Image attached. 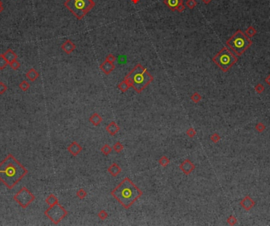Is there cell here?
Returning a JSON list of instances; mask_svg holds the SVG:
<instances>
[{
    "instance_id": "cell-1",
    "label": "cell",
    "mask_w": 270,
    "mask_h": 226,
    "mask_svg": "<svg viewBox=\"0 0 270 226\" xmlns=\"http://www.w3.org/2000/svg\"><path fill=\"white\" fill-rule=\"evenodd\" d=\"M27 173L28 169L11 154L0 163V180L8 189L14 188Z\"/></svg>"
},
{
    "instance_id": "cell-2",
    "label": "cell",
    "mask_w": 270,
    "mask_h": 226,
    "mask_svg": "<svg viewBox=\"0 0 270 226\" xmlns=\"http://www.w3.org/2000/svg\"><path fill=\"white\" fill-rule=\"evenodd\" d=\"M142 195V190L135 185L129 177H125L119 184L111 191V195L126 210L130 208Z\"/></svg>"
},
{
    "instance_id": "cell-3",
    "label": "cell",
    "mask_w": 270,
    "mask_h": 226,
    "mask_svg": "<svg viewBox=\"0 0 270 226\" xmlns=\"http://www.w3.org/2000/svg\"><path fill=\"white\" fill-rule=\"evenodd\" d=\"M124 79L137 93H142L153 81V76L140 63L137 64Z\"/></svg>"
},
{
    "instance_id": "cell-4",
    "label": "cell",
    "mask_w": 270,
    "mask_h": 226,
    "mask_svg": "<svg viewBox=\"0 0 270 226\" xmlns=\"http://www.w3.org/2000/svg\"><path fill=\"white\" fill-rule=\"evenodd\" d=\"M95 5L93 0H66L64 3L66 8L68 9L78 20L83 19Z\"/></svg>"
},
{
    "instance_id": "cell-5",
    "label": "cell",
    "mask_w": 270,
    "mask_h": 226,
    "mask_svg": "<svg viewBox=\"0 0 270 226\" xmlns=\"http://www.w3.org/2000/svg\"><path fill=\"white\" fill-rule=\"evenodd\" d=\"M252 44V41L243 34L241 30H239L235 35L227 41V45L234 51L238 55H243Z\"/></svg>"
},
{
    "instance_id": "cell-6",
    "label": "cell",
    "mask_w": 270,
    "mask_h": 226,
    "mask_svg": "<svg viewBox=\"0 0 270 226\" xmlns=\"http://www.w3.org/2000/svg\"><path fill=\"white\" fill-rule=\"evenodd\" d=\"M238 58L228 48L224 47L213 58V62L216 65H218L224 72L228 71L235 63L237 62Z\"/></svg>"
},
{
    "instance_id": "cell-7",
    "label": "cell",
    "mask_w": 270,
    "mask_h": 226,
    "mask_svg": "<svg viewBox=\"0 0 270 226\" xmlns=\"http://www.w3.org/2000/svg\"><path fill=\"white\" fill-rule=\"evenodd\" d=\"M44 214L47 218H49L53 224L58 225L67 216L68 211L62 205L57 203L49 207L48 209L44 211Z\"/></svg>"
},
{
    "instance_id": "cell-8",
    "label": "cell",
    "mask_w": 270,
    "mask_h": 226,
    "mask_svg": "<svg viewBox=\"0 0 270 226\" xmlns=\"http://www.w3.org/2000/svg\"><path fill=\"white\" fill-rule=\"evenodd\" d=\"M14 199L22 208L26 209L35 200V195L30 192L26 187H23L16 195H14Z\"/></svg>"
},
{
    "instance_id": "cell-9",
    "label": "cell",
    "mask_w": 270,
    "mask_h": 226,
    "mask_svg": "<svg viewBox=\"0 0 270 226\" xmlns=\"http://www.w3.org/2000/svg\"><path fill=\"white\" fill-rule=\"evenodd\" d=\"M195 168H196V167H195V165H194L189 158L185 159V160L183 162H182L181 164L179 165L180 170L183 172L184 174L186 175V176L190 174L195 169Z\"/></svg>"
},
{
    "instance_id": "cell-10",
    "label": "cell",
    "mask_w": 270,
    "mask_h": 226,
    "mask_svg": "<svg viewBox=\"0 0 270 226\" xmlns=\"http://www.w3.org/2000/svg\"><path fill=\"white\" fill-rule=\"evenodd\" d=\"M82 150H83L82 147L77 141L72 142L69 145L68 147H67L68 152L71 155L74 156V157H76V156L78 155L80 153L82 152Z\"/></svg>"
},
{
    "instance_id": "cell-11",
    "label": "cell",
    "mask_w": 270,
    "mask_h": 226,
    "mask_svg": "<svg viewBox=\"0 0 270 226\" xmlns=\"http://www.w3.org/2000/svg\"><path fill=\"white\" fill-rule=\"evenodd\" d=\"M239 205L243 207L244 210H250L255 206V202H254V199H251L249 195H246L241 200V202H239Z\"/></svg>"
},
{
    "instance_id": "cell-12",
    "label": "cell",
    "mask_w": 270,
    "mask_h": 226,
    "mask_svg": "<svg viewBox=\"0 0 270 226\" xmlns=\"http://www.w3.org/2000/svg\"><path fill=\"white\" fill-rule=\"evenodd\" d=\"M100 70L106 75H109L110 73H112V72L114 71L115 69V65L114 63L108 62L107 61H104V62L101 63L100 65Z\"/></svg>"
},
{
    "instance_id": "cell-13",
    "label": "cell",
    "mask_w": 270,
    "mask_h": 226,
    "mask_svg": "<svg viewBox=\"0 0 270 226\" xmlns=\"http://www.w3.org/2000/svg\"><path fill=\"white\" fill-rule=\"evenodd\" d=\"M61 49L63 50L66 54L70 55V54H71L72 52L74 51V50L76 49V45H75L74 42H72L70 40H66L62 44Z\"/></svg>"
},
{
    "instance_id": "cell-14",
    "label": "cell",
    "mask_w": 270,
    "mask_h": 226,
    "mask_svg": "<svg viewBox=\"0 0 270 226\" xmlns=\"http://www.w3.org/2000/svg\"><path fill=\"white\" fill-rule=\"evenodd\" d=\"M120 130V127L119 126L117 123L114 121H112L111 122L106 126V131L107 133L109 134L110 136H115L116 134L119 132Z\"/></svg>"
},
{
    "instance_id": "cell-15",
    "label": "cell",
    "mask_w": 270,
    "mask_h": 226,
    "mask_svg": "<svg viewBox=\"0 0 270 226\" xmlns=\"http://www.w3.org/2000/svg\"><path fill=\"white\" fill-rule=\"evenodd\" d=\"M107 172L111 176L115 177L120 174V173L122 172V168L120 167L119 164L114 162L112 165H110L109 167L107 168Z\"/></svg>"
},
{
    "instance_id": "cell-16",
    "label": "cell",
    "mask_w": 270,
    "mask_h": 226,
    "mask_svg": "<svg viewBox=\"0 0 270 226\" xmlns=\"http://www.w3.org/2000/svg\"><path fill=\"white\" fill-rule=\"evenodd\" d=\"M164 3L172 11H176L178 6L183 3V0H164Z\"/></svg>"
},
{
    "instance_id": "cell-17",
    "label": "cell",
    "mask_w": 270,
    "mask_h": 226,
    "mask_svg": "<svg viewBox=\"0 0 270 226\" xmlns=\"http://www.w3.org/2000/svg\"><path fill=\"white\" fill-rule=\"evenodd\" d=\"M89 121L91 124H93L94 126H99L103 121V118L100 115L97 113H93L89 118Z\"/></svg>"
},
{
    "instance_id": "cell-18",
    "label": "cell",
    "mask_w": 270,
    "mask_h": 226,
    "mask_svg": "<svg viewBox=\"0 0 270 226\" xmlns=\"http://www.w3.org/2000/svg\"><path fill=\"white\" fill-rule=\"evenodd\" d=\"M39 76H40V74H39L38 72L33 68L30 69L25 74V76L27 77L28 80H29L30 81H35L38 78Z\"/></svg>"
},
{
    "instance_id": "cell-19",
    "label": "cell",
    "mask_w": 270,
    "mask_h": 226,
    "mask_svg": "<svg viewBox=\"0 0 270 226\" xmlns=\"http://www.w3.org/2000/svg\"><path fill=\"white\" fill-rule=\"evenodd\" d=\"M4 57L6 58V59L8 61V62H11L14 60H16L17 58V55L14 53V51H12L11 49H8L3 54Z\"/></svg>"
},
{
    "instance_id": "cell-20",
    "label": "cell",
    "mask_w": 270,
    "mask_h": 226,
    "mask_svg": "<svg viewBox=\"0 0 270 226\" xmlns=\"http://www.w3.org/2000/svg\"><path fill=\"white\" fill-rule=\"evenodd\" d=\"M130 87V85L129 84L128 82L126 81L125 79L123 80V81H121L118 85V88H119V90L121 92H126L127 91L129 90V88Z\"/></svg>"
},
{
    "instance_id": "cell-21",
    "label": "cell",
    "mask_w": 270,
    "mask_h": 226,
    "mask_svg": "<svg viewBox=\"0 0 270 226\" xmlns=\"http://www.w3.org/2000/svg\"><path fill=\"white\" fill-rule=\"evenodd\" d=\"M45 202H46L47 204L48 205L49 207H51V206H53V205L59 203V199H58V198L55 195L51 194V195H49L47 197L46 199H45Z\"/></svg>"
},
{
    "instance_id": "cell-22",
    "label": "cell",
    "mask_w": 270,
    "mask_h": 226,
    "mask_svg": "<svg viewBox=\"0 0 270 226\" xmlns=\"http://www.w3.org/2000/svg\"><path fill=\"white\" fill-rule=\"evenodd\" d=\"M158 162L159 164H160V166H161L162 167H167V166L169 165L171 161H170L169 158H167V157L165 155H163L160 158Z\"/></svg>"
},
{
    "instance_id": "cell-23",
    "label": "cell",
    "mask_w": 270,
    "mask_h": 226,
    "mask_svg": "<svg viewBox=\"0 0 270 226\" xmlns=\"http://www.w3.org/2000/svg\"><path fill=\"white\" fill-rule=\"evenodd\" d=\"M100 151H101V153H102V154L104 155L107 156V155H109L110 154L112 153V148L111 147H110L109 145L107 144H104V146H103V147H101Z\"/></svg>"
},
{
    "instance_id": "cell-24",
    "label": "cell",
    "mask_w": 270,
    "mask_h": 226,
    "mask_svg": "<svg viewBox=\"0 0 270 226\" xmlns=\"http://www.w3.org/2000/svg\"><path fill=\"white\" fill-rule=\"evenodd\" d=\"M123 149H124V146L121 142H116L112 147V150L115 153H120L121 151H123Z\"/></svg>"
},
{
    "instance_id": "cell-25",
    "label": "cell",
    "mask_w": 270,
    "mask_h": 226,
    "mask_svg": "<svg viewBox=\"0 0 270 226\" xmlns=\"http://www.w3.org/2000/svg\"><path fill=\"white\" fill-rule=\"evenodd\" d=\"M8 65V61L6 59V58L4 57L3 54H1V55H0V69L3 70V69H4Z\"/></svg>"
},
{
    "instance_id": "cell-26",
    "label": "cell",
    "mask_w": 270,
    "mask_h": 226,
    "mask_svg": "<svg viewBox=\"0 0 270 226\" xmlns=\"http://www.w3.org/2000/svg\"><path fill=\"white\" fill-rule=\"evenodd\" d=\"M190 99L193 103H198L199 102L202 101V97L198 92H194L193 93L192 96H190Z\"/></svg>"
},
{
    "instance_id": "cell-27",
    "label": "cell",
    "mask_w": 270,
    "mask_h": 226,
    "mask_svg": "<svg viewBox=\"0 0 270 226\" xmlns=\"http://www.w3.org/2000/svg\"><path fill=\"white\" fill-rule=\"evenodd\" d=\"M18 86H19V88L22 92H26V91L29 90V88L30 87L29 83L27 80H22Z\"/></svg>"
},
{
    "instance_id": "cell-28",
    "label": "cell",
    "mask_w": 270,
    "mask_h": 226,
    "mask_svg": "<svg viewBox=\"0 0 270 226\" xmlns=\"http://www.w3.org/2000/svg\"><path fill=\"white\" fill-rule=\"evenodd\" d=\"M77 197L80 199H84L86 198V196H87V191H85V189H83V188H80L78 191H77L76 193Z\"/></svg>"
},
{
    "instance_id": "cell-29",
    "label": "cell",
    "mask_w": 270,
    "mask_h": 226,
    "mask_svg": "<svg viewBox=\"0 0 270 226\" xmlns=\"http://www.w3.org/2000/svg\"><path fill=\"white\" fill-rule=\"evenodd\" d=\"M97 216H98V218H100V220L104 221V220H106L107 218H108V213L105 210H100L99 211Z\"/></svg>"
},
{
    "instance_id": "cell-30",
    "label": "cell",
    "mask_w": 270,
    "mask_h": 226,
    "mask_svg": "<svg viewBox=\"0 0 270 226\" xmlns=\"http://www.w3.org/2000/svg\"><path fill=\"white\" fill-rule=\"evenodd\" d=\"M186 136H188V137H190V138H194V136H196L197 132L193 127H190V128L186 130Z\"/></svg>"
},
{
    "instance_id": "cell-31",
    "label": "cell",
    "mask_w": 270,
    "mask_h": 226,
    "mask_svg": "<svg viewBox=\"0 0 270 226\" xmlns=\"http://www.w3.org/2000/svg\"><path fill=\"white\" fill-rule=\"evenodd\" d=\"M9 65L10 66V68L12 69H14V70H17V69H18L20 68V66H21V64L17 60H14L13 62H11L9 63Z\"/></svg>"
},
{
    "instance_id": "cell-32",
    "label": "cell",
    "mask_w": 270,
    "mask_h": 226,
    "mask_svg": "<svg viewBox=\"0 0 270 226\" xmlns=\"http://www.w3.org/2000/svg\"><path fill=\"white\" fill-rule=\"evenodd\" d=\"M197 4V3L195 0H187L186 2V6H188L190 10H193L196 6Z\"/></svg>"
},
{
    "instance_id": "cell-33",
    "label": "cell",
    "mask_w": 270,
    "mask_h": 226,
    "mask_svg": "<svg viewBox=\"0 0 270 226\" xmlns=\"http://www.w3.org/2000/svg\"><path fill=\"white\" fill-rule=\"evenodd\" d=\"M227 223L230 225H235L237 224V219H236L235 216L233 215H231L230 217H228L227 219Z\"/></svg>"
},
{
    "instance_id": "cell-34",
    "label": "cell",
    "mask_w": 270,
    "mask_h": 226,
    "mask_svg": "<svg viewBox=\"0 0 270 226\" xmlns=\"http://www.w3.org/2000/svg\"><path fill=\"white\" fill-rule=\"evenodd\" d=\"M210 139H211V140H212L213 143L216 144V143H218V142L220 140V136L217 132H214L213 134H212V136H210Z\"/></svg>"
},
{
    "instance_id": "cell-35",
    "label": "cell",
    "mask_w": 270,
    "mask_h": 226,
    "mask_svg": "<svg viewBox=\"0 0 270 226\" xmlns=\"http://www.w3.org/2000/svg\"><path fill=\"white\" fill-rule=\"evenodd\" d=\"M255 128H256V130L258 132H264V131H265V125L263 124V123L259 122V123H257V124Z\"/></svg>"
},
{
    "instance_id": "cell-36",
    "label": "cell",
    "mask_w": 270,
    "mask_h": 226,
    "mask_svg": "<svg viewBox=\"0 0 270 226\" xmlns=\"http://www.w3.org/2000/svg\"><path fill=\"white\" fill-rule=\"evenodd\" d=\"M254 89H255L257 93L262 94V93L264 92V90H265V87H264V86H263L262 84H258V85H257L256 86H255Z\"/></svg>"
},
{
    "instance_id": "cell-37",
    "label": "cell",
    "mask_w": 270,
    "mask_h": 226,
    "mask_svg": "<svg viewBox=\"0 0 270 226\" xmlns=\"http://www.w3.org/2000/svg\"><path fill=\"white\" fill-rule=\"evenodd\" d=\"M105 60L107 61L108 62L115 63V60H116V58H115V56L114 55H112V54H109V55H107L106 56Z\"/></svg>"
},
{
    "instance_id": "cell-38",
    "label": "cell",
    "mask_w": 270,
    "mask_h": 226,
    "mask_svg": "<svg viewBox=\"0 0 270 226\" xmlns=\"http://www.w3.org/2000/svg\"><path fill=\"white\" fill-rule=\"evenodd\" d=\"M246 34L250 36V37H252V36H254L255 34H256V30L254 29L253 27H249L248 29L246 30Z\"/></svg>"
},
{
    "instance_id": "cell-39",
    "label": "cell",
    "mask_w": 270,
    "mask_h": 226,
    "mask_svg": "<svg viewBox=\"0 0 270 226\" xmlns=\"http://www.w3.org/2000/svg\"><path fill=\"white\" fill-rule=\"evenodd\" d=\"M6 90H7V86L3 82H0V95H3L6 92Z\"/></svg>"
},
{
    "instance_id": "cell-40",
    "label": "cell",
    "mask_w": 270,
    "mask_h": 226,
    "mask_svg": "<svg viewBox=\"0 0 270 226\" xmlns=\"http://www.w3.org/2000/svg\"><path fill=\"white\" fill-rule=\"evenodd\" d=\"M265 82H266V84H267L268 85H269L270 86V75H269V76H267V77H266V78H265Z\"/></svg>"
},
{
    "instance_id": "cell-41",
    "label": "cell",
    "mask_w": 270,
    "mask_h": 226,
    "mask_svg": "<svg viewBox=\"0 0 270 226\" xmlns=\"http://www.w3.org/2000/svg\"><path fill=\"white\" fill-rule=\"evenodd\" d=\"M211 1H212V0H202V2L205 3V4H209V3H211Z\"/></svg>"
},
{
    "instance_id": "cell-42",
    "label": "cell",
    "mask_w": 270,
    "mask_h": 226,
    "mask_svg": "<svg viewBox=\"0 0 270 226\" xmlns=\"http://www.w3.org/2000/svg\"><path fill=\"white\" fill-rule=\"evenodd\" d=\"M139 1L140 0H131V2L134 3V4H135V5L139 3Z\"/></svg>"
},
{
    "instance_id": "cell-43",
    "label": "cell",
    "mask_w": 270,
    "mask_h": 226,
    "mask_svg": "<svg viewBox=\"0 0 270 226\" xmlns=\"http://www.w3.org/2000/svg\"><path fill=\"white\" fill-rule=\"evenodd\" d=\"M3 10H4V8H3V6H0V13H2L3 11Z\"/></svg>"
},
{
    "instance_id": "cell-44",
    "label": "cell",
    "mask_w": 270,
    "mask_h": 226,
    "mask_svg": "<svg viewBox=\"0 0 270 226\" xmlns=\"http://www.w3.org/2000/svg\"><path fill=\"white\" fill-rule=\"evenodd\" d=\"M0 6H3V3H2V1L0 0Z\"/></svg>"
},
{
    "instance_id": "cell-45",
    "label": "cell",
    "mask_w": 270,
    "mask_h": 226,
    "mask_svg": "<svg viewBox=\"0 0 270 226\" xmlns=\"http://www.w3.org/2000/svg\"><path fill=\"white\" fill-rule=\"evenodd\" d=\"M0 183H1V180H0Z\"/></svg>"
}]
</instances>
